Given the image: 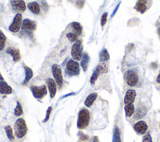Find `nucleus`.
Listing matches in <instances>:
<instances>
[{
	"label": "nucleus",
	"instance_id": "f257e3e1",
	"mask_svg": "<svg viewBox=\"0 0 160 142\" xmlns=\"http://www.w3.org/2000/svg\"><path fill=\"white\" fill-rule=\"evenodd\" d=\"M90 121V114L89 111L83 108L81 110L78 114V119L77 122V127L79 129H84L87 127Z\"/></svg>",
	"mask_w": 160,
	"mask_h": 142
},
{
	"label": "nucleus",
	"instance_id": "f03ea898",
	"mask_svg": "<svg viewBox=\"0 0 160 142\" xmlns=\"http://www.w3.org/2000/svg\"><path fill=\"white\" fill-rule=\"evenodd\" d=\"M14 130L15 136L18 138H21L26 135L28 128L26 121L23 118H19L16 121L14 126Z\"/></svg>",
	"mask_w": 160,
	"mask_h": 142
},
{
	"label": "nucleus",
	"instance_id": "7ed1b4c3",
	"mask_svg": "<svg viewBox=\"0 0 160 142\" xmlns=\"http://www.w3.org/2000/svg\"><path fill=\"white\" fill-rule=\"evenodd\" d=\"M65 71L69 76H76L79 75L80 72L79 63L74 59H69L66 64Z\"/></svg>",
	"mask_w": 160,
	"mask_h": 142
},
{
	"label": "nucleus",
	"instance_id": "20e7f679",
	"mask_svg": "<svg viewBox=\"0 0 160 142\" xmlns=\"http://www.w3.org/2000/svg\"><path fill=\"white\" fill-rule=\"evenodd\" d=\"M82 45L80 40H77L74 42L71 48V55L72 59L76 61L81 60L82 56Z\"/></svg>",
	"mask_w": 160,
	"mask_h": 142
},
{
	"label": "nucleus",
	"instance_id": "39448f33",
	"mask_svg": "<svg viewBox=\"0 0 160 142\" xmlns=\"http://www.w3.org/2000/svg\"><path fill=\"white\" fill-rule=\"evenodd\" d=\"M124 78L127 84L130 87H134L138 83V75L134 70H128L126 71L124 73Z\"/></svg>",
	"mask_w": 160,
	"mask_h": 142
},
{
	"label": "nucleus",
	"instance_id": "423d86ee",
	"mask_svg": "<svg viewBox=\"0 0 160 142\" xmlns=\"http://www.w3.org/2000/svg\"><path fill=\"white\" fill-rule=\"evenodd\" d=\"M30 90L32 93V95L38 99H41L47 94V88L46 85H43L41 86L31 85Z\"/></svg>",
	"mask_w": 160,
	"mask_h": 142
},
{
	"label": "nucleus",
	"instance_id": "0eeeda50",
	"mask_svg": "<svg viewBox=\"0 0 160 142\" xmlns=\"http://www.w3.org/2000/svg\"><path fill=\"white\" fill-rule=\"evenodd\" d=\"M51 71H52L54 80L56 81L58 85L61 87L63 83V78H62V75L61 69L60 66L56 64H53L51 67Z\"/></svg>",
	"mask_w": 160,
	"mask_h": 142
},
{
	"label": "nucleus",
	"instance_id": "6e6552de",
	"mask_svg": "<svg viewBox=\"0 0 160 142\" xmlns=\"http://www.w3.org/2000/svg\"><path fill=\"white\" fill-rule=\"evenodd\" d=\"M22 15L21 13H18L15 15L13 21L9 27V30L14 33L18 32L22 26Z\"/></svg>",
	"mask_w": 160,
	"mask_h": 142
},
{
	"label": "nucleus",
	"instance_id": "1a4fd4ad",
	"mask_svg": "<svg viewBox=\"0 0 160 142\" xmlns=\"http://www.w3.org/2000/svg\"><path fill=\"white\" fill-rule=\"evenodd\" d=\"M151 4V0H138L134 9L138 12L143 14L150 7Z\"/></svg>",
	"mask_w": 160,
	"mask_h": 142
},
{
	"label": "nucleus",
	"instance_id": "9d476101",
	"mask_svg": "<svg viewBox=\"0 0 160 142\" xmlns=\"http://www.w3.org/2000/svg\"><path fill=\"white\" fill-rule=\"evenodd\" d=\"M10 4L12 9L16 12H21L26 10V6L23 0H11Z\"/></svg>",
	"mask_w": 160,
	"mask_h": 142
},
{
	"label": "nucleus",
	"instance_id": "9b49d317",
	"mask_svg": "<svg viewBox=\"0 0 160 142\" xmlns=\"http://www.w3.org/2000/svg\"><path fill=\"white\" fill-rule=\"evenodd\" d=\"M36 29V24L34 21L29 19H24L22 21L21 29L24 31H34Z\"/></svg>",
	"mask_w": 160,
	"mask_h": 142
},
{
	"label": "nucleus",
	"instance_id": "f8f14e48",
	"mask_svg": "<svg viewBox=\"0 0 160 142\" xmlns=\"http://www.w3.org/2000/svg\"><path fill=\"white\" fill-rule=\"evenodd\" d=\"M46 83H47L48 88V90H49L50 97L51 98H52L54 97V96L56 93L57 83H56V81L54 79L51 78H48V80H46Z\"/></svg>",
	"mask_w": 160,
	"mask_h": 142
},
{
	"label": "nucleus",
	"instance_id": "ddd939ff",
	"mask_svg": "<svg viewBox=\"0 0 160 142\" xmlns=\"http://www.w3.org/2000/svg\"><path fill=\"white\" fill-rule=\"evenodd\" d=\"M135 131L141 135L145 134L148 130V125L144 121H139L134 125Z\"/></svg>",
	"mask_w": 160,
	"mask_h": 142
},
{
	"label": "nucleus",
	"instance_id": "4468645a",
	"mask_svg": "<svg viewBox=\"0 0 160 142\" xmlns=\"http://www.w3.org/2000/svg\"><path fill=\"white\" fill-rule=\"evenodd\" d=\"M136 96V92L134 90L129 89L127 90L124 98V103L125 105L132 103L135 100Z\"/></svg>",
	"mask_w": 160,
	"mask_h": 142
},
{
	"label": "nucleus",
	"instance_id": "2eb2a0df",
	"mask_svg": "<svg viewBox=\"0 0 160 142\" xmlns=\"http://www.w3.org/2000/svg\"><path fill=\"white\" fill-rule=\"evenodd\" d=\"M6 52L12 57V59L14 62H18L20 60L21 55L19 49L14 47H9L6 49Z\"/></svg>",
	"mask_w": 160,
	"mask_h": 142
},
{
	"label": "nucleus",
	"instance_id": "dca6fc26",
	"mask_svg": "<svg viewBox=\"0 0 160 142\" xmlns=\"http://www.w3.org/2000/svg\"><path fill=\"white\" fill-rule=\"evenodd\" d=\"M12 88L4 80L0 81V93L9 95L12 93Z\"/></svg>",
	"mask_w": 160,
	"mask_h": 142
},
{
	"label": "nucleus",
	"instance_id": "f3484780",
	"mask_svg": "<svg viewBox=\"0 0 160 142\" xmlns=\"http://www.w3.org/2000/svg\"><path fill=\"white\" fill-rule=\"evenodd\" d=\"M89 62V56L87 53L84 52L82 54L81 63H80L81 67H82L84 72H86L88 70Z\"/></svg>",
	"mask_w": 160,
	"mask_h": 142
},
{
	"label": "nucleus",
	"instance_id": "a211bd4d",
	"mask_svg": "<svg viewBox=\"0 0 160 142\" xmlns=\"http://www.w3.org/2000/svg\"><path fill=\"white\" fill-rule=\"evenodd\" d=\"M28 8L34 14H38L41 11L40 6L36 1L29 2L28 4Z\"/></svg>",
	"mask_w": 160,
	"mask_h": 142
},
{
	"label": "nucleus",
	"instance_id": "6ab92c4d",
	"mask_svg": "<svg viewBox=\"0 0 160 142\" xmlns=\"http://www.w3.org/2000/svg\"><path fill=\"white\" fill-rule=\"evenodd\" d=\"M146 107L143 105H140L137 108V109L135 111L134 118L136 120L142 118L146 115Z\"/></svg>",
	"mask_w": 160,
	"mask_h": 142
},
{
	"label": "nucleus",
	"instance_id": "aec40b11",
	"mask_svg": "<svg viewBox=\"0 0 160 142\" xmlns=\"http://www.w3.org/2000/svg\"><path fill=\"white\" fill-rule=\"evenodd\" d=\"M98 95L96 93H92L89 94L86 98L84 101V105L88 108L91 107L93 104L94 102L96 100Z\"/></svg>",
	"mask_w": 160,
	"mask_h": 142
},
{
	"label": "nucleus",
	"instance_id": "412c9836",
	"mask_svg": "<svg viewBox=\"0 0 160 142\" xmlns=\"http://www.w3.org/2000/svg\"><path fill=\"white\" fill-rule=\"evenodd\" d=\"M24 71H25V78H24V82H23V84L26 85L32 78V77L33 76V72H32V69L28 66H24Z\"/></svg>",
	"mask_w": 160,
	"mask_h": 142
},
{
	"label": "nucleus",
	"instance_id": "4be33fe9",
	"mask_svg": "<svg viewBox=\"0 0 160 142\" xmlns=\"http://www.w3.org/2000/svg\"><path fill=\"white\" fill-rule=\"evenodd\" d=\"M71 27L73 29L74 34H76L78 36L81 34L82 31V28L80 23L78 22H73L71 23Z\"/></svg>",
	"mask_w": 160,
	"mask_h": 142
},
{
	"label": "nucleus",
	"instance_id": "5701e85b",
	"mask_svg": "<svg viewBox=\"0 0 160 142\" xmlns=\"http://www.w3.org/2000/svg\"><path fill=\"white\" fill-rule=\"evenodd\" d=\"M109 54L106 49L104 48L99 54V61L101 62H104L109 59Z\"/></svg>",
	"mask_w": 160,
	"mask_h": 142
},
{
	"label": "nucleus",
	"instance_id": "b1692460",
	"mask_svg": "<svg viewBox=\"0 0 160 142\" xmlns=\"http://www.w3.org/2000/svg\"><path fill=\"white\" fill-rule=\"evenodd\" d=\"M134 110H135V108H134V106L132 103L127 104L124 107V110H125L126 115L128 117L131 116L134 113Z\"/></svg>",
	"mask_w": 160,
	"mask_h": 142
},
{
	"label": "nucleus",
	"instance_id": "393cba45",
	"mask_svg": "<svg viewBox=\"0 0 160 142\" xmlns=\"http://www.w3.org/2000/svg\"><path fill=\"white\" fill-rule=\"evenodd\" d=\"M4 130H5V131H6V135H7V137L8 138V139L10 141H13L14 139V137L12 129L11 126L9 125H8L5 127Z\"/></svg>",
	"mask_w": 160,
	"mask_h": 142
},
{
	"label": "nucleus",
	"instance_id": "a878e982",
	"mask_svg": "<svg viewBox=\"0 0 160 142\" xmlns=\"http://www.w3.org/2000/svg\"><path fill=\"white\" fill-rule=\"evenodd\" d=\"M113 142H121L120 137V131L118 126H115L113 134Z\"/></svg>",
	"mask_w": 160,
	"mask_h": 142
},
{
	"label": "nucleus",
	"instance_id": "bb28decb",
	"mask_svg": "<svg viewBox=\"0 0 160 142\" xmlns=\"http://www.w3.org/2000/svg\"><path fill=\"white\" fill-rule=\"evenodd\" d=\"M100 74H101V73L99 71V70L97 68H96L95 70H94L91 77V78H90V83L92 85H94L96 81L97 80V79H98V77L99 76Z\"/></svg>",
	"mask_w": 160,
	"mask_h": 142
},
{
	"label": "nucleus",
	"instance_id": "cd10ccee",
	"mask_svg": "<svg viewBox=\"0 0 160 142\" xmlns=\"http://www.w3.org/2000/svg\"><path fill=\"white\" fill-rule=\"evenodd\" d=\"M6 37L2 32L1 30H0V51H2L6 45Z\"/></svg>",
	"mask_w": 160,
	"mask_h": 142
},
{
	"label": "nucleus",
	"instance_id": "c85d7f7f",
	"mask_svg": "<svg viewBox=\"0 0 160 142\" xmlns=\"http://www.w3.org/2000/svg\"><path fill=\"white\" fill-rule=\"evenodd\" d=\"M22 106L21 105V103L19 102H17V105H16V107L14 109V115L15 116H19L22 115Z\"/></svg>",
	"mask_w": 160,
	"mask_h": 142
},
{
	"label": "nucleus",
	"instance_id": "c756f323",
	"mask_svg": "<svg viewBox=\"0 0 160 142\" xmlns=\"http://www.w3.org/2000/svg\"><path fill=\"white\" fill-rule=\"evenodd\" d=\"M96 68L99 70V71L101 73H106L108 72V67L106 65V64L104 63H102L99 64Z\"/></svg>",
	"mask_w": 160,
	"mask_h": 142
},
{
	"label": "nucleus",
	"instance_id": "7c9ffc66",
	"mask_svg": "<svg viewBox=\"0 0 160 142\" xmlns=\"http://www.w3.org/2000/svg\"><path fill=\"white\" fill-rule=\"evenodd\" d=\"M66 37L70 42H74L77 40L78 36L73 32H69V33L66 34Z\"/></svg>",
	"mask_w": 160,
	"mask_h": 142
},
{
	"label": "nucleus",
	"instance_id": "2f4dec72",
	"mask_svg": "<svg viewBox=\"0 0 160 142\" xmlns=\"http://www.w3.org/2000/svg\"><path fill=\"white\" fill-rule=\"evenodd\" d=\"M107 17H108V12H104L101 16V26H104L106 24L107 21Z\"/></svg>",
	"mask_w": 160,
	"mask_h": 142
},
{
	"label": "nucleus",
	"instance_id": "473e14b6",
	"mask_svg": "<svg viewBox=\"0 0 160 142\" xmlns=\"http://www.w3.org/2000/svg\"><path fill=\"white\" fill-rule=\"evenodd\" d=\"M51 111H52V107H49L48 108V109H47V111H46V113L45 118H44V120L42 121L44 123H45V122L48 121V120H49Z\"/></svg>",
	"mask_w": 160,
	"mask_h": 142
},
{
	"label": "nucleus",
	"instance_id": "72a5a7b5",
	"mask_svg": "<svg viewBox=\"0 0 160 142\" xmlns=\"http://www.w3.org/2000/svg\"><path fill=\"white\" fill-rule=\"evenodd\" d=\"M142 142H153L152 141V138L151 137V135L149 133H146L144 136H143V138H142Z\"/></svg>",
	"mask_w": 160,
	"mask_h": 142
},
{
	"label": "nucleus",
	"instance_id": "f704fd0d",
	"mask_svg": "<svg viewBox=\"0 0 160 142\" xmlns=\"http://www.w3.org/2000/svg\"><path fill=\"white\" fill-rule=\"evenodd\" d=\"M78 136H79V140H81V141H86L88 140L89 138V136L85 134H84L83 133L79 131V133H78Z\"/></svg>",
	"mask_w": 160,
	"mask_h": 142
},
{
	"label": "nucleus",
	"instance_id": "c9c22d12",
	"mask_svg": "<svg viewBox=\"0 0 160 142\" xmlns=\"http://www.w3.org/2000/svg\"><path fill=\"white\" fill-rule=\"evenodd\" d=\"M119 5H120V3H119L118 4V6H116V9L114 10V11H113V12H112V16H113L114 14H115V13H116V12L117 11V10H118V7H119Z\"/></svg>",
	"mask_w": 160,
	"mask_h": 142
},
{
	"label": "nucleus",
	"instance_id": "e433bc0d",
	"mask_svg": "<svg viewBox=\"0 0 160 142\" xmlns=\"http://www.w3.org/2000/svg\"><path fill=\"white\" fill-rule=\"evenodd\" d=\"M93 142H99V140L97 136H94L93 138Z\"/></svg>",
	"mask_w": 160,
	"mask_h": 142
},
{
	"label": "nucleus",
	"instance_id": "4c0bfd02",
	"mask_svg": "<svg viewBox=\"0 0 160 142\" xmlns=\"http://www.w3.org/2000/svg\"><path fill=\"white\" fill-rule=\"evenodd\" d=\"M156 81H157V82H158V83H160V73H159V75H158V77H157Z\"/></svg>",
	"mask_w": 160,
	"mask_h": 142
},
{
	"label": "nucleus",
	"instance_id": "58836bf2",
	"mask_svg": "<svg viewBox=\"0 0 160 142\" xmlns=\"http://www.w3.org/2000/svg\"><path fill=\"white\" fill-rule=\"evenodd\" d=\"M73 94H74V93H69V94H67V95H64V97H63V98H64V97H68V96H69V95H73Z\"/></svg>",
	"mask_w": 160,
	"mask_h": 142
},
{
	"label": "nucleus",
	"instance_id": "ea45409f",
	"mask_svg": "<svg viewBox=\"0 0 160 142\" xmlns=\"http://www.w3.org/2000/svg\"><path fill=\"white\" fill-rule=\"evenodd\" d=\"M1 80H3V77H2V76L1 75V74L0 73V81H1Z\"/></svg>",
	"mask_w": 160,
	"mask_h": 142
},
{
	"label": "nucleus",
	"instance_id": "a19ab883",
	"mask_svg": "<svg viewBox=\"0 0 160 142\" xmlns=\"http://www.w3.org/2000/svg\"><path fill=\"white\" fill-rule=\"evenodd\" d=\"M158 34L160 35V27L158 28Z\"/></svg>",
	"mask_w": 160,
	"mask_h": 142
},
{
	"label": "nucleus",
	"instance_id": "79ce46f5",
	"mask_svg": "<svg viewBox=\"0 0 160 142\" xmlns=\"http://www.w3.org/2000/svg\"><path fill=\"white\" fill-rule=\"evenodd\" d=\"M159 37H160V35H159Z\"/></svg>",
	"mask_w": 160,
	"mask_h": 142
}]
</instances>
